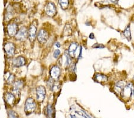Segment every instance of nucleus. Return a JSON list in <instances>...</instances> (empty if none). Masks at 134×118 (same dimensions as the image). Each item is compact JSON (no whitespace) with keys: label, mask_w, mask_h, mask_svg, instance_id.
<instances>
[{"label":"nucleus","mask_w":134,"mask_h":118,"mask_svg":"<svg viewBox=\"0 0 134 118\" xmlns=\"http://www.w3.org/2000/svg\"><path fill=\"white\" fill-rule=\"evenodd\" d=\"M36 108V104L32 98H27L25 105V111L26 114L29 115L34 112Z\"/></svg>","instance_id":"obj_1"},{"label":"nucleus","mask_w":134,"mask_h":118,"mask_svg":"<svg viewBox=\"0 0 134 118\" xmlns=\"http://www.w3.org/2000/svg\"><path fill=\"white\" fill-rule=\"evenodd\" d=\"M134 90V87L132 83H128L126 86H125L123 88L121 94L122 98L125 100H127L132 95L133 91Z\"/></svg>","instance_id":"obj_2"},{"label":"nucleus","mask_w":134,"mask_h":118,"mask_svg":"<svg viewBox=\"0 0 134 118\" xmlns=\"http://www.w3.org/2000/svg\"><path fill=\"white\" fill-rule=\"evenodd\" d=\"M45 12L47 16L53 18L57 14V9L55 5L53 3H48L47 4L45 7Z\"/></svg>","instance_id":"obj_3"},{"label":"nucleus","mask_w":134,"mask_h":118,"mask_svg":"<svg viewBox=\"0 0 134 118\" xmlns=\"http://www.w3.org/2000/svg\"><path fill=\"white\" fill-rule=\"evenodd\" d=\"M37 31V23L34 22L30 26L28 30V37L31 42H34L36 37V32Z\"/></svg>","instance_id":"obj_4"},{"label":"nucleus","mask_w":134,"mask_h":118,"mask_svg":"<svg viewBox=\"0 0 134 118\" xmlns=\"http://www.w3.org/2000/svg\"><path fill=\"white\" fill-rule=\"evenodd\" d=\"M36 99L40 103H42L44 100L45 95H46V90L43 86H39L36 88Z\"/></svg>","instance_id":"obj_5"},{"label":"nucleus","mask_w":134,"mask_h":118,"mask_svg":"<svg viewBox=\"0 0 134 118\" xmlns=\"http://www.w3.org/2000/svg\"><path fill=\"white\" fill-rule=\"evenodd\" d=\"M15 36H16V40L18 41H23L25 40L28 36V31L26 27H21L20 30L18 31V32H17L16 35Z\"/></svg>","instance_id":"obj_6"},{"label":"nucleus","mask_w":134,"mask_h":118,"mask_svg":"<svg viewBox=\"0 0 134 118\" xmlns=\"http://www.w3.org/2000/svg\"><path fill=\"white\" fill-rule=\"evenodd\" d=\"M60 74H61V70L57 66H54L50 70V76L53 80L57 81L59 79Z\"/></svg>","instance_id":"obj_7"},{"label":"nucleus","mask_w":134,"mask_h":118,"mask_svg":"<svg viewBox=\"0 0 134 118\" xmlns=\"http://www.w3.org/2000/svg\"><path fill=\"white\" fill-rule=\"evenodd\" d=\"M37 38L39 42L41 44H44L47 42L48 39V33L45 30L41 29L38 32Z\"/></svg>","instance_id":"obj_8"},{"label":"nucleus","mask_w":134,"mask_h":118,"mask_svg":"<svg viewBox=\"0 0 134 118\" xmlns=\"http://www.w3.org/2000/svg\"><path fill=\"white\" fill-rule=\"evenodd\" d=\"M18 25L16 23H10L7 26V32L11 37L16 35L18 32Z\"/></svg>","instance_id":"obj_9"},{"label":"nucleus","mask_w":134,"mask_h":118,"mask_svg":"<svg viewBox=\"0 0 134 118\" xmlns=\"http://www.w3.org/2000/svg\"><path fill=\"white\" fill-rule=\"evenodd\" d=\"M5 51L8 56L13 57L15 54V46L12 42H7L4 47Z\"/></svg>","instance_id":"obj_10"},{"label":"nucleus","mask_w":134,"mask_h":118,"mask_svg":"<svg viewBox=\"0 0 134 118\" xmlns=\"http://www.w3.org/2000/svg\"><path fill=\"white\" fill-rule=\"evenodd\" d=\"M26 64V60L22 56H19L13 60V64L14 67L19 68L21 67V66H25Z\"/></svg>","instance_id":"obj_11"},{"label":"nucleus","mask_w":134,"mask_h":118,"mask_svg":"<svg viewBox=\"0 0 134 118\" xmlns=\"http://www.w3.org/2000/svg\"><path fill=\"white\" fill-rule=\"evenodd\" d=\"M5 98L7 103L10 106V107L14 106L15 102H16V97L13 94L10 93H5Z\"/></svg>","instance_id":"obj_12"},{"label":"nucleus","mask_w":134,"mask_h":118,"mask_svg":"<svg viewBox=\"0 0 134 118\" xmlns=\"http://www.w3.org/2000/svg\"><path fill=\"white\" fill-rule=\"evenodd\" d=\"M71 57L69 54L68 53H66L64 55L63 57H62L61 59H60V62H61L62 65H64L66 66H68L69 65H70L71 63Z\"/></svg>","instance_id":"obj_13"},{"label":"nucleus","mask_w":134,"mask_h":118,"mask_svg":"<svg viewBox=\"0 0 134 118\" xmlns=\"http://www.w3.org/2000/svg\"><path fill=\"white\" fill-rule=\"evenodd\" d=\"M78 48V45L76 42H72L70 45L68 50V53L71 57H74L75 55L76 52Z\"/></svg>","instance_id":"obj_14"},{"label":"nucleus","mask_w":134,"mask_h":118,"mask_svg":"<svg viewBox=\"0 0 134 118\" xmlns=\"http://www.w3.org/2000/svg\"><path fill=\"white\" fill-rule=\"evenodd\" d=\"M94 79L97 82H100V83L105 82L108 80V78L106 75L104 74H97L95 75Z\"/></svg>","instance_id":"obj_15"},{"label":"nucleus","mask_w":134,"mask_h":118,"mask_svg":"<svg viewBox=\"0 0 134 118\" xmlns=\"http://www.w3.org/2000/svg\"><path fill=\"white\" fill-rule=\"evenodd\" d=\"M125 85L123 82H119L116 83L115 87H114V91H115V93H116V94H120L121 95L122 91Z\"/></svg>","instance_id":"obj_16"},{"label":"nucleus","mask_w":134,"mask_h":118,"mask_svg":"<svg viewBox=\"0 0 134 118\" xmlns=\"http://www.w3.org/2000/svg\"><path fill=\"white\" fill-rule=\"evenodd\" d=\"M124 35L125 38L128 41H130L131 40V30L130 27L127 26L126 29H125L124 31Z\"/></svg>","instance_id":"obj_17"},{"label":"nucleus","mask_w":134,"mask_h":118,"mask_svg":"<svg viewBox=\"0 0 134 118\" xmlns=\"http://www.w3.org/2000/svg\"><path fill=\"white\" fill-rule=\"evenodd\" d=\"M59 4L62 9L66 10L69 6V0H59Z\"/></svg>","instance_id":"obj_18"},{"label":"nucleus","mask_w":134,"mask_h":118,"mask_svg":"<svg viewBox=\"0 0 134 118\" xmlns=\"http://www.w3.org/2000/svg\"><path fill=\"white\" fill-rule=\"evenodd\" d=\"M23 85H24V83H23V81H21V80L17 81H16V82H15L14 83V88L13 89L19 90L23 87Z\"/></svg>","instance_id":"obj_19"},{"label":"nucleus","mask_w":134,"mask_h":118,"mask_svg":"<svg viewBox=\"0 0 134 118\" xmlns=\"http://www.w3.org/2000/svg\"><path fill=\"white\" fill-rule=\"evenodd\" d=\"M53 107H52L51 105H48V106L46 107V109H45V115H46L48 117H52V116H53Z\"/></svg>","instance_id":"obj_20"},{"label":"nucleus","mask_w":134,"mask_h":118,"mask_svg":"<svg viewBox=\"0 0 134 118\" xmlns=\"http://www.w3.org/2000/svg\"><path fill=\"white\" fill-rule=\"evenodd\" d=\"M14 79H15V77L14 76V75L13 74H10L8 76L7 80V82L9 83V84H12V83H13L14 82Z\"/></svg>","instance_id":"obj_21"},{"label":"nucleus","mask_w":134,"mask_h":118,"mask_svg":"<svg viewBox=\"0 0 134 118\" xmlns=\"http://www.w3.org/2000/svg\"><path fill=\"white\" fill-rule=\"evenodd\" d=\"M8 116L10 117H18V115H17V113L15 111L13 110H10L8 113Z\"/></svg>","instance_id":"obj_22"},{"label":"nucleus","mask_w":134,"mask_h":118,"mask_svg":"<svg viewBox=\"0 0 134 118\" xmlns=\"http://www.w3.org/2000/svg\"><path fill=\"white\" fill-rule=\"evenodd\" d=\"M60 54H61V52H60V51L59 50H56L54 51V52L53 53V56L54 57L57 59V58L60 56Z\"/></svg>","instance_id":"obj_23"},{"label":"nucleus","mask_w":134,"mask_h":118,"mask_svg":"<svg viewBox=\"0 0 134 118\" xmlns=\"http://www.w3.org/2000/svg\"><path fill=\"white\" fill-rule=\"evenodd\" d=\"M93 48H104V46H103V45H101V44H95L94 46H93Z\"/></svg>","instance_id":"obj_24"},{"label":"nucleus","mask_w":134,"mask_h":118,"mask_svg":"<svg viewBox=\"0 0 134 118\" xmlns=\"http://www.w3.org/2000/svg\"><path fill=\"white\" fill-rule=\"evenodd\" d=\"M60 46H61V45H60V42H57V43H56V47H60Z\"/></svg>","instance_id":"obj_25"},{"label":"nucleus","mask_w":134,"mask_h":118,"mask_svg":"<svg viewBox=\"0 0 134 118\" xmlns=\"http://www.w3.org/2000/svg\"><path fill=\"white\" fill-rule=\"evenodd\" d=\"M90 38H91V39H94V34H93V33H91V34H90Z\"/></svg>","instance_id":"obj_26"},{"label":"nucleus","mask_w":134,"mask_h":118,"mask_svg":"<svg viewBox=\"0 0 134 118\" xmlns=\"http://www.w3.org/2000/svg\"><path fill=\"white\" fill-rule=\"evenodd\" d=\"M110 1H111L112 2V3H117L118 1V0H110Z\"/></svg>","instance_id":"obj_27"},{"label":"nucleus","mask_w":134,"mask_h":118,"mask_svg":"<svg viewBox=\"0 0 134 118\" xmlns=\"http://www.w3.org/2000/svg\"><path fill=\"white\" fill-rule=\"evenodd\" d=\"M132 96H133V97H134V90H133V93H132Z\"/></svg>","instance_id":"obj_28"},{"label":"nucleus","mask_w":134,"mask_h":118,"mask_svg":"<svg viewBox=\"0 0 134 118\" xmlns=\"http://www.w3.org/2000/svg\"><path fill=\"white\" fill-rule=\"evenodd\" d=\"M14 1H20V0H14Z\"/></svg>","instance_id":"obj_29"},{"label":"nucleus","mask_w":134,"mask_h":118,"mask_svg":"<svg viewBox=\"0 0 134 118\" xmlns=\"http://www.w3.org/2000/svg\"><path fill=\"white\" fill-rule=\"evenodd\" d=\"M133 79H134V76H133Z\"/></svg>","instance_id":"obj_30"}]
</instances>
